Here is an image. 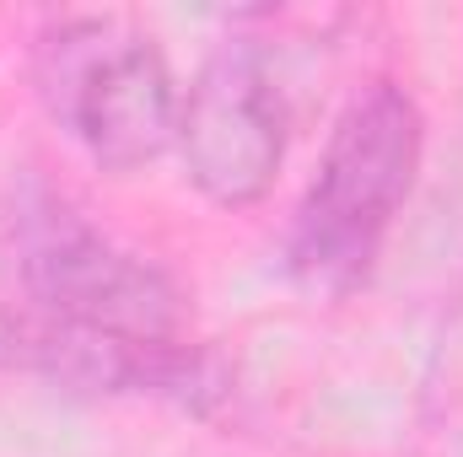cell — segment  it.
Instances as JSON below:
<instances>
[{
    "mask_svg": "<svg viewBox=\"0 0 463 457\" xmlns=\"http://www.w3.org/2000/svg\"><path fill=\"white\" fill-rule=\"evenodd\" d=\"M420 156L426 118L399 81H372L340 108L318 178L286 231V269L302 291L340 302L372 280L388 231L415 194Z\"/></svg>",
    "mask_w": 463,
    "mask_h": 457,
    "instance_id": "cell-1",
    "label": "cell"
},
{
    "mask_svg": "<svg viewBox=\"0 0 463 457\" xmlns=\"http://www.w3.org/2000/svg\"><path fill=\"white\" fill-rule=\"evenodd\" d=\"M33 76L43 108L103 173H140L178 145L184 92L162 49L118 16L54 22L33 49Z\"/></svg>",
    "mask_w": 463,
    "mask_h": 457,
    "instance_id": "cell-2",
    "label": "cell"
},
{
    "mask_svg": "<svg viewBox=\"0 0 463 457\" xmlns=\"http://www.w3.org/2000/svg\"><path fill=\"white\" fill-rule=\"evenodd\" d=\"M16 280L22 302L118 334L129 344H184L189 340V296L184 285L118 247L109 231H98L76 205H65L49 189H33L16 205Z\"/></svg>",
    "mask_w": 463,
    "mask_h": 457,
    "instance_id": "cell-3",
    "label": "cell"
},
{
    "mask_svg": "<svg viewBox=\"0 0 463 457\" xmlns=\"http://www.w3.org/2000/svg\"><path fill=\"white\" fill-rule=\"evenodd\" d=\"M0 371L43 377L76 393H151L200 415L227 398V366L205 344H129L33 302L0 307Z\"/></svg>",
    "mask_w": 463,
    "mask_h": 457,
    "instance_id": "cell-4",
    "label": "cell"
},
{
    "mask_svg": "<svg viewBox=\"0 0 463 457\" xmlns=\"http://www.w3.org/2000/svg\"><path fill=\"white\" fill-rule=\"evenodd\" d=\"M178 151L189 183L222 210H248L275 189L286 162V108L259 49L227 43L200 65L178 108Z\"/></svg>",
    "mask_w": 463,
    "mask_h": 457,
    "instance_id": "cell-5",
    "label": "cell"
},
{
    "mask_svg": "<svg viewBox=\"0 0 463 457\" xmlns=\"http://www.w3.org/2000/svg\"><path fill=\"white\" fill-rule=\"evenodd\" d=\"M431 393L437 404L463 420V312L453 318V329L442 334V350H437V377H431Z\"/></svg>",
    "mask_w": 463,
    "mask_h": 457,
    "instance_id": "cell-6",
    "label": "cell"
}]
</instances>
